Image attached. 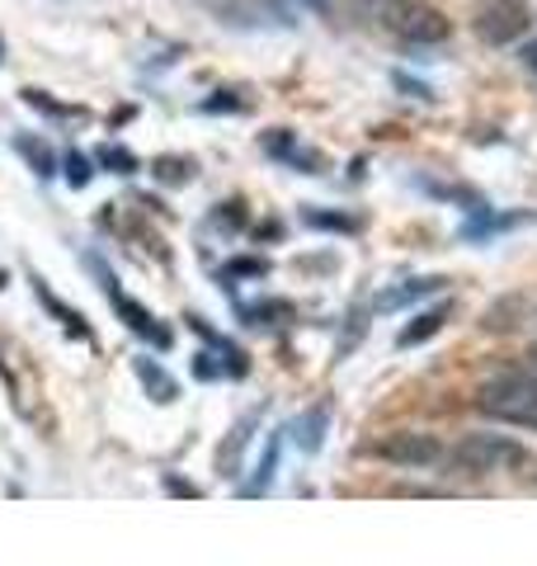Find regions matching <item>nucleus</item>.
Segmentation results:
<instances>
[{
	"label": "nucleus",
	"mask_w": 537,
	"mask_h": 566,
	"mask_svg": "<svg viewBox=\"0 0 537 566\" xmlns=\"http://www.w3.org/2000/svg\"><path fill=\"white\" fill-rule=\"evenodd\" d=\"M528 24H533L528 0H491V6L476 14V33H481L486 43H495V48H505V43H514V39H524Z\"/></svg>",
	"instance_id": "5"
},
{
	"label": "nucleus",
	"mask_w": 537,
	"mask_h": 566,
	"mask_svg": "<svg viewBox=\"0 0 537 566\" xmlns=\"http://www.w3.org/2000/svg\"><path fill=\"white\" fill-rule=\"evenodd\" d=\"M439 289H443V279H410V283H401V289H387V293L378 297V307H382V312L406 307V303H415V297H429V293H439Z\"/></svg>",
	"instance_id": "9"
},
{
	"label": "nucleus",
	"mask_w": 537,
	"mask_h": 566,
	"mask_svg": "<svg viewBox=\"0 0 537 566\" xmlns=\"http://www.w3.org/2000/svg\"><path fill=\"white\" fill-rule=\"evenodd\" d=\"M33 293H39V303H43L52 316H62V326H66L71 335H76V340H90V345H95V331H90V326L81 322V312H71V307L62 303V297H52V289H48L43 279H33Z\"/></svg>",
	"instance_id": "8"
},
{
	"label": "nucleus",
	"mask_w": 537,
	"mask_h": 566,
	"mask_svg": "<svg viewBox=\"0 0 537 566\" xmlns=\"http://www.w3.org/2000/svg\"><path fill=\"white\" fill-rule=\"evenodd\" d=\"M14 147H20V151L29 156V166L39 170L43 180H48V175H57V161H52V151L43 147V142H33V137H14Z\"/></svg>",
	"instance_id": "12"
},
{
	"label": "nucleus",
	"mask_w": 537,
	"mask_h": 566,
	"mask_svg": "<svg viewBox=\"0 0 537 566\" xmlns=\"http://www.w3.org/2000/svg\"><path fill=\"white\" fill-rule=\"evenodd\" d=\"M288 316V303H278V297H268V303H241V322L250 326H274Z\"/></svg>",
	"instance_id": "11"
},
{
	"label": "nucleus",
	"mask_w": 537,
	"mask_h": 566,
	"mask_svg": "<svg viewBox=\"0 0 537 566\" xmlns=\"http://www.w3.org/2000/svg\"><path fill=\"white\" fill-rule=\"evenodd\" d=\"M66 180H71V185H76V189H81V185L90 180V161H85V156H81V151H71V156H66Z\"/></svg>",
	"instance_id": "18"
},
{
	"label": "nucleus",
	"mask_w": 537,
	"mask_h": 566,
	"mask_svg": "<svg viewBox=\"0 0 537 566\" xmlns=\"http://www.w3.org/2000/svg\"><path fill=\"white\" fill-rule=\"evenodd\" d=\"M312 227H335V232H354V218H335V212H316V208H307L302 212Z\"/></svg>",
	"instance_id": "17"
},
{
	"label": "nucleus",
	"mask_w": 537,
	"mask_h": 566,
	"mask_svg": "<svg viewBox=\"0 0 537 566\" xmlns=\"http://www.w3.org/2000/svg\"><path fill=\"white\" fill-rule=\"evenodd\" d=\"M354 6L372 10V14H378V20H397V14H401L406 6H415V0H354Z\"/></svg>",
	"instance_id": "14"
},
{
	"label": "nucleus",
	"mask_w": 537,
	"mask_h": 566,
	"mask_svg": "<svg viewBox=\"0 0 537 566\" xmlns=\"http://www.w3.org/2000/svg\"><path fill=\"white\" fill-rule=\"evenodd\" d=\"M320 430H326V411H307L293 424V434H297L302 449H320Z\"/></svg>",
	"instance_id": "13"
},
{
	"label": "nucleus",
	"mask_w": 537,
	"mask_h": 566,
	"mask_svg": "<svg viewBox=\"0 0 537 566\" xmlns=\"http://www.w3.org/2000/svg\"><path fill=\"white\" fill-rule=\"evenodd\" d=\"M133 374H137V382H141V387H147V397H151V401L166 406V401H175V397H179V382H175V378H170L156 359H147V354H137V359H133Z\"/></svg>",
	"instance_id": "7"
},
{
	"label": "nucleus",
	"mask_w": 537,
	"mask_h": 566,
	"mask_svg": "<svg viewBox=\"0 0 537 566\" xmlns=\"http://www.w3.org/2000/svg\"><path fill=\"white\" fill-rule=\"evenodd\" d=\"M481 411L491 420L537 430V378L533 374H499L481 387Z\"/></svg>",
	"instance_id": "2"
},
{
	"label": "nucleus",
	"mask_w": 537,
	"mask_h": 566,
	"mask_svg": "<svg viewBox=\"0 0 537 566\" xmlns=\"http://www.w3.org/2000/svg\"><path fill=\"white\" fill-rule=\"evenodd\" d=\"M448 468L457 476H505V472L528 468V449L505 434H467L448 453Z\"/></svg>",
	"instance_id": "1"
},
{
	"label": "nucleus",
	"mask_w": 537,
	"mask_h": 566,
	"mask_svg": "<svg viewBox=\"0 0 537 566\" xmlns=\"http://www.w3.org/2000/svg\"><path fill=\"white\" fill-rule=\"evenodd\" d=\"M193 374H199V378H222L227 368H222L218 359H212V354H199V359H193Z\"/></svg>",
	"instance_id": "19"
},
{
	"label": "nucleus",
	"mask_w": 537,
	"mask_h": 566,
	"mask_svg": "<svg viewBox=\"0 0 537 566\" xmlns=\"http://www.w3.org/2000/svg\"><path fill=\"white\" fill-rule=\"evenodd\" d=\"M99 161L109 166L114 175H128V170H137V156H128L123 147H104V151H99Z\"/></svg>",
	"instance_id": "15"
},
{
	"label": "nucleus",
	"mask_w": 537,
	"mask_h": 566,
	"mask_svg": "<svg viewBox=\"0 0 537 566\" xmlns=\"http://www.w3.org/2000/svg\"><path fill=\"white\" fill-rule=\"evenodd\" d=\"M443 322H448V307L420 312V316H415V326H406V331H401V345H420V340H429V335H439V331H443Z\"/></svg>",
	"instance_id": "10"
},
{
	"label": "nucleus",
	"mask_w": 537,
	"mask_h": 566,
	"mask_svg": "<svg viewBox=\"0 0 537 566\" xmlns=\"http://www.w3.org/2000/svg\"><path fill=\"white\" fill-rule=\"evenodd\" d=\"M518 57H524V66L537 76V39H533V43H524V52H518Z\"/></svg>",
	"instance_id": "20"
},
{
	"label": "nucleus",
	"mask_w": 537,
	"mask_h": 566,
	"mask_svg": "<svg viewBox=\"0 0 537 566\" xmlns=\"http://www.w3.org/2000/svg\"><path fill=\"white\" fill-rule=\"evenodd\" d=\"M372 453L382 463H397V468H410V472H424V468H439L443 463V444L434 434H415V430H401V434H387L372 444Z\"/></svg>",
	"instance_id": "3"
},
{
	"label": "nucleus",
	"mask_w": 537,
	"mask_h": 566,
	"mask_svg": "<svg viewBox=\"0 0 537 566\" xmlns=\"http://www.w3.org/2000/svg\"><path fill=\"white\" fill-rule=\"evenodd\" d=\"M95 274L104 279V293H109V303H114V312L123 316V326H128V331H137V335H141V340H151L156 349H166V345L175 340V335H170V326H160V322H156V316H151L147 307H141V303H133V297H128V293H123V289H118V279L109 274V264H104V260H95Z\"/></svg>",
	"instance_id": "4"
},
{
	"label": "nucleus",
	"mask_w": 537,
	"mask_h": 566,
	"mask_svg": "<svg viewBox=\"0 0 537 566\" xmlns=\"http://www.w3.org/2000/svg\"><path fill=\"white\" fill-rule=\"evenodd\" d=\"M391 29L401 33L406 43H443L448 39V14L439 6H429V0H415V6H406L397 20H391Z\"/></svg>",
	"instance_id": "6"
},
{
	"label": "nucleus",
	"mask_w": 537,
	"mask_h": 566,
	"mask_svg": "<svg viewBox=\"0 0 537 566\" xmlns=\"http://www.w3.org/2000/svg\"><path fill=\"white\" fill-rule=\"evenodd\" d=\"M260 274H268L264 260H231L222 270V279H260Z\"/></svg>",
	"instance_id": "16"
}]
</instances>
